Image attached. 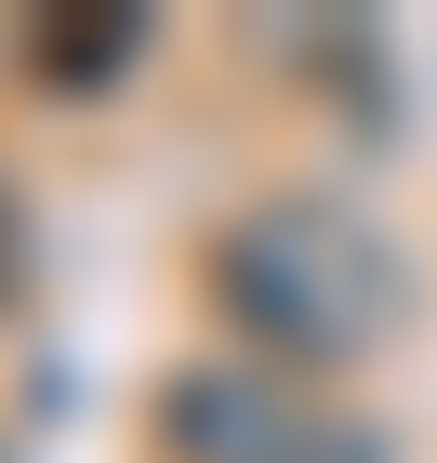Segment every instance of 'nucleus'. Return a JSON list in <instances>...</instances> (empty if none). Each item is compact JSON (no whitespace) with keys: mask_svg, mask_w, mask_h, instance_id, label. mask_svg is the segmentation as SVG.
Returning a JSON list of instances; mask_svg holds the SVG:
<instances>
[{"mask_svg":"<svg viewBox=\"0 0 437 463\" xmlns=\"http://www.w3.org/2000/svg\"><path fill=\"white\" fill-rule=\"evenodd\" d=\"M133 53H146V14H93V0H67V14L27 27V67L53 80V93H93V80H119Z\"/></svg>","mask_w":437,"mask_h":463,"instance_id":"7ed1b4c3","label":"nucleus"},{"mask_svg":"<svg viewBox=\"0 0 437 463\" xmlns=\"http://www.w3.org/2000/svg\"><path fill=\"white\" fill-rule=\"evenodd\" d=\"M0 291H14V185H0Z\"/></svg>","mask_w":437,"mask_h":463,"instance_id":"20e7f679","label":"nucleus"},{"mask_svg":"<svg viewBox=\"0 0 437 463\" xmlns=\"http://www.w3.org/2000/svg\"><path fill=\"white\" fill-rule=\"evenodd\" d=\"M159 463H385V437L318 411L305 384L252 371V357H185L159 384Z\"/></svg>","mask_w":437,"mask_h":463,"instance_id":"f03ea898","label":"nucleus"},{"mask_svg":"<svg viewBox=\"0 0 437 463\" xmlns=\"http://www.w3.org/2000/svg\"><path fill=\"white\" fill-rule=\"evenodd\" d=\"M213 318L252 345V371H358L385 357V331L411 318V265L358 199H252L213 225Z\"/></svg>","mask_w":437,"mask_h":463,"instance_id":"f257e3e1","label":"nucleus"}]
</instances>
